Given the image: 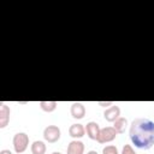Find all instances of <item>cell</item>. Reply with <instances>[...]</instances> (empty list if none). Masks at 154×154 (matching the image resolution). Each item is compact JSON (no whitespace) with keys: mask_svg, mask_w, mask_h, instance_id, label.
<instances>
[{"mask_svg":"<svg viewBox=\"0 0 154 154\" xmlns=\"http://www.w3.org/2000/svg\"><path fill=\"white\" fill-rule=\"evenodd\" d=\"M58 103L57 101H40V107L42 111L45 112H53L55 108H57Z\"/></svg>","mask_w":154,"mask_h":154,"instance_id":"cell-13","label":"cell"},{"mask_svg":"<svg viewBox=\"0 0 154 154\" xmlns=\"http://www.w3.org/2000/svg\"><path fill=\"white\" fill-rule=\"evenodd\" d=\"M43 138L49 143H55L60 138V129L57 125H48L43 130Z\"/></svg>","mask_w":154,"mask_h":154,"instance_id":"cell-4","label":"cell"},{"mask_svg":"<svg viewBox=\"0 0 154 154\" xmlns=\"http://www.w3.org/2000/svg\"><path fill=\"white\" fill-rule=\"evenodd\" d=\"M67 154H83L84 153V144L78 140H73L67 146Z\"/></svg>","mask_w":154,"mask_h":154,"instance_id":"cell-8","label":"cell"},{"mask_svg":"<svg viewBox=\"0 0 154 154\" xmlns=\"http://www.w3.org/2000/svg\"><path fill=\"white\" fill-rule=\"evenodd\" d=\"M102 154H118V149L116 146H106L102 149Z\"/></svg>","mask_w":154,"mask_h":154,"instance_id":"cell-14","label":"cell"},{"mask_svg":"<svg viewBox=\"0 0 154 154\" xmlns=\"http://www.w3.org/2000/svg\"><path fill=\"white\" fill-rule=\"evenodd\" d=\"M13 148L16 153H23L29 146V136L25 132H17L13 136Z\"/></svg>","mask_w":154,"mask_h":154,"instance_id":"cell-2","label":"cell"},{"mask_svg":"<svg viewBox=\"0 0 154 154\" xmlns=\"http://www.w3.org/2000/svg\"><path fill=\"white\" fill-rule=\"evenodd\" d=\"M117 135H118V132L116 131V129L113 126H106L100 130V134H99L96 141L99 143H107V142L113 141Z\"/></svg>","mask_w":154,"mask_h":154,"instance_id":"cell-3","label":"cell"},{"mask_svg":"<svg viewBox=\"0 0 154 154\" xmlns=\"http://www.w3.org/2000/svg\"><path fill=\"white\" fill-rule=\"evenodd\" d=\"M31 153L32 154H45L46 153V144L42 141H34L31 144Z\"/></svg>","mask_w":154,"mask_h":154,"instance_id":"cell-12","label":"cell"},{"mask_svg":"<svg viewBox=\"0 0 154 154\" xmlns=\"http://www.w3.org/2000/svg\"><path fill=\"white\" fill-rule=\"evenodd\" d=\"M0 154H12V152L8 150V149H2V150L0 152Z\"/></svg>","mask_w":154,"mask_h":154,"instance_id":"cell-17","label":"cell"},{"mask_svg":"<svg viewBox=\"0 0 154 154\" xmlns=\"http://www.w3.org/2000/svg\"><path fill=\"white\" fill-rule=\"evenodd\" d=\"M52 154H61V153H60V152H53Z\"/></svg>","mask_w":154,"mask_h":154,"instance_id":"cell-19","label":"cell"},{"mask_svg":"<svg viewBox=\"0 0 154 154\" xmlns=\"http://www.w3.org/2000/svg\"><path fill=\"white\" fill-rule=\"evenodd\" d=\"M122 154H136L135 150L132 149V147L130 144H125L122 149Z\"/></svg>","mask_w":154,"mask_h":154,"instance_id":"cell-15","label":"cell"},{"mask_svg":"<svg viewBox=\"0 0 154 154\" xmlns=\"http://www.w3.org/2000/svg\"><path fill=\"white\" fill-rule=\"evenodd\" d=\"M71 116L75 119H82L85 116V107L82 102H73L71 105Z\"/></svg>","mask_w":154,"mask_h":154,"instance_id":"cell-6","label":"cell"},{"mask_svg":"<svg viewBox=\"0 0 154 154\" xmlns=\"http://www.w3.org/2000/svg\"><path fill=\"white\" fill-rule=\"evenodd\" d=\"M100 126L96 122H89L87 125H85V131H87V135L89 136V138L91 140H97V136L100 134Z\"/></svg>","mask_w":154,"mask_h":154,"instance_id":"cell-9","label":"cell"},{"mask_svg":"<svg viewBox=\"0 0 154 154\" xmlns=\"http://www.w3.org/2000/svg\"><path fill=\"white\" fill-rule=\"evenodd\" d=\"M119 116H120V108L118 107V106H109L108 108H106L105 109V112H103V117H105V119L107 120V122H109V123H114L118 118H119Z\"/></svg>","mask_w":154,"mask_h":154,"instance_id":"cell-5","label":"cell"},{"mask_svg":"<svg viewBox=\"0 0 154 154\" xmlns=\"http://www.w3.org/2000/svg\"><path fill=\"white\" fill-rule=\"evenodd\" d=\"M85 134V128L82 125V124H72L70 128H69V135L77 140V138H81L83 137Z\"/></svg>","mask_w":154,"mask_h":154,"instance_id":"cell-10","label":"cell"},{"mask_svg":"<svg viewBox=\"0 0 154 154\" xmlns=\"http://www.w3.org/2000/svg\"><path fill=\"white\" fill-rule=\"evenodd\" d=\"M126 126H128V120H126V118H124V117H119V118L114 122V125H113V128L116 129V131H117L118 134H123V132L125 131Z\"/></svg>","mask_w":154,"mask_h":154,"instance_id":"cell-11","label":"cell"},{"mask_svg":"<svg viewBox=\"0 0 154 154\" xmlns=\"http://www.w3.org/2000/svg\"><path fill=\"white\" fill-rule=\"evenodd\" d=\"M10 113H11L10 107L6 106L4 102H1L0 103V128L1 129H4L8 124V122H10Z\"/></svg>","mask_w":154,"mask_h":154,"instance_id":"cell-7","label":"cell"},{"mask_svg":"<svg viewBox=\"0 0 154 154\" xmlns=\"http://www.w3.org/2000/svg\"><path fill=\"white\" fill-rule=\"evenodd\" d=\"M87 154H97V152L96 150H89Z\"/></svg>","mask_w":154,"mask_h":154,"instance_id":"cell-18","label":"cell"},{"mask_svg":"<svg viewBox=\"0 0 154 154\" xmlns=\"http://www.w3.org/2000/svg\"><path fill=\"white\" fill-rule=\"evenodd\" d=\"M97 103H99L100 106H103V107H106V106H112V101H106V102H105V101H99Z\"/></svg>","mask_w":154,"mask_h":154,"instance_id":"cell-16","label":"cell"},{"mask_svg":"<svg viewBox=\"0 0 154 154\" xmlns=\"http://www.w3.org/2000/svg\"><path fill=\"white\" fill-rule=\"evenodd\" d=\"M129 135L137 148L149 149L154 144V123L148 118H137L131 123Z\"/></svg>","mask_w":154,"mask_h":154,"instance_id":"cell-1","label":"cell"}]
</instances>
